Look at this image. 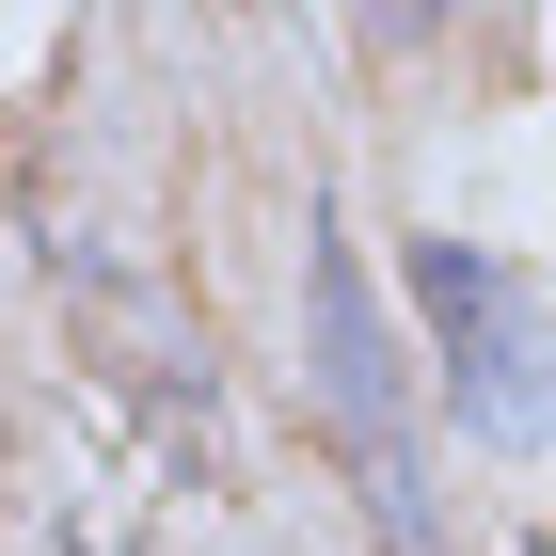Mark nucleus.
<instances>
[{
    "label": "nucleus",
    "mask_w": 556,
    "mask_h": 556,
    "mask_svg": "<svg viewBox=\"0 0 556 556\" xmlns=\"http://www.w3.org/2000/svg\"><path fill=\"white\" fill-rule=\"evenodd\" d=\"M318 382H334V429L350 462H366V493H382V525L414 541V445H397V366H382V318H366V287H350V239L318 223Z\"/></svg>",
    "instance_id": "nucleus-2"
},
{
    "label": "nucleus",
    "mask_w": 556,
    "mask_h": 556,
    "mask_svg": "<svg viewBox=\"0 0 556 556\" xmlns=\"http://www.w3.org/2000/svg\"><path fill=\"white\" fill-rule=\"evenodd\" d=\"M414 302H429V334H445V366H462V397L525 445V429H541V382H525V366H541V334H525V270H493L477 239H414Z\"/></svg>",
    "instance_id": "nucleus-1"
}]
</instances>
